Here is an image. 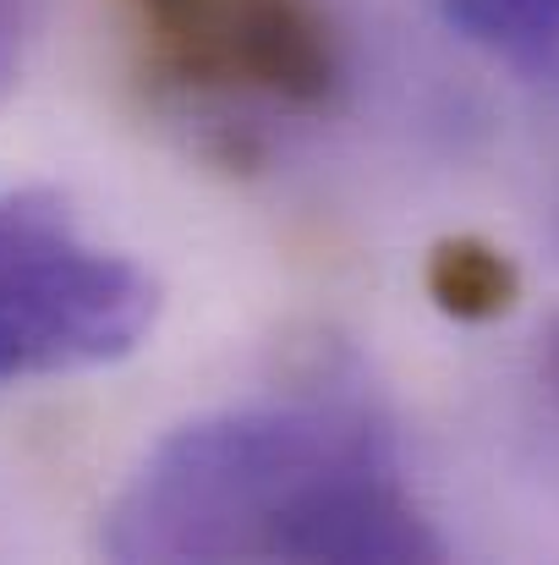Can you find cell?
I'll return each mask as SVG.
<instances>
[{"mask_svg": "<svg viewBox=\"0 0 559 565\" xmlns=\"http://www.w3.org/2000/svg\"><path fill=\"white\" fill-rule=\"evenodd\" d=\"M116 561H439L389 428L341 390H297L171 428L99 533Z\"/></svg>", "mask_w": 559, "mask_h": 565, "instance_id": "obj_1", "label": "cell"}, {"mask_svg": "<svg viewBox=\"0 0 559 565\" xmlns=\"http://www.w3.org/2000/svg\"><path fill=\"white\" fill-rule=\"evenodd\" d=\"M160 319L154 275L88 236L55 198L0 192V384L132 358Z\"/></svg>", "mask_w": 559, "mask_h": 565, "instance_id": "obj_2", "label": "cell"}, {"mask_svg": "<svg viewBox=\"0 0 559 565\" xmlns=\"http://www.w3.org/2000/svg\"><path fill=\"white\" fill-rule=\"evenodd\" d=\"M160 94L208 116H319L346 77L330 0H121Z\"/></svg>", "mask_w": 559, "mask_h": 565, "instance_id": "obj_3", "label": "cell"}, {"mask_svg": "<svg viewBox=\"0 0 559 565\" xmlns=\"http://www.w3.org/2000/svg\"><path fill=\"white\" fill-rule=\"evenodd\" d=\"M444 11L477 50L559 88V0H444Z\"/></svg>", "mask_w": 559, "mask_h": 565, "instance_id": "obj_4", "label": "cell"}, {"mask_svg": "<svg viewBox=\"0 0 559 565\" xmlns=\"http://www.w3.org/2000/svg\"><path fill=\"white\" fill-rule=\"evenodd\" d=\"M522 280H516V264L477 242V236H450L433 247L428 258V297L450 313V319H499L510 302H516Z\"/></svg>", "mask_w": 559, "mask_h": 565, "instance_id": "obj_5", "label": "cell"}, {"mask_svg": "<svg viewBox=\"0 0 559 565\" xmlns=\"http://www.w3.org/2000/svg\"><path fill=\"white\" fill-rule=\"evenodd\" d=\"M22 44H28V0H0V99L22 77Z\"/></svg>", "mask_w": 559, "mask_h": 565, "instance_id": "obj_6", "label": "cell"}, {"mask_svg": "<svg viewBox=\"0 0 559 565\" xmlns=\"http://www.w3.org/2000/svg\"><path fill=\"white\" fill-rule=\"evenodd\" d=\"M538 369H544V384H549V395L559 401V319L549 324V335H544V352H538Z\"/></svg>", "mask_w": 559, "mask_h": 565, "instance_id": "obj_7", "label": "cell"}]
</instances>
